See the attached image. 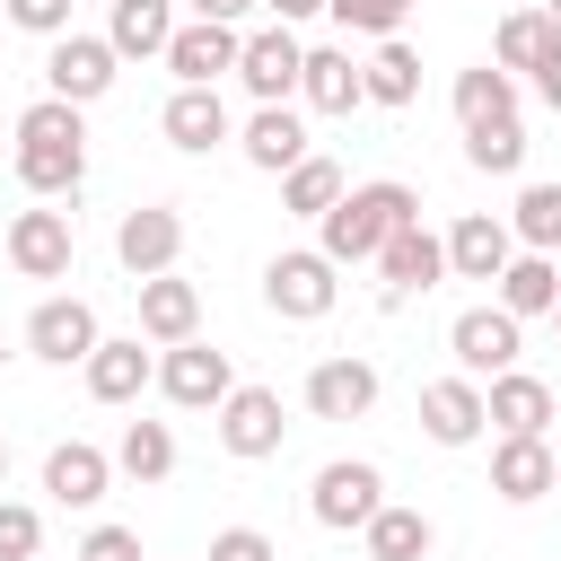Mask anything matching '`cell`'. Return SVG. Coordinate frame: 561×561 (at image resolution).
<instances>
[{
	"mask_svg": "<svg viewBox=\"0 0 561 561\" xmlns=\"http://www.w3.org/2000/svg\"><path fill=\"white\" fill-rule=\"evenodd\" d=\"M105 44H114L123 61H167V44H175V0H114V9H105Z\"/></svg>",
	"mask_w": 561,
	"mask_h": 561,
	"instance_id": "cell-25",
	"label": "cell"
},
{
	"mask_svg": "<svg viewBox=\"0 0 561 561\" xmlns=\"http://www.w3.org/2000/svg\"><path fill=\"white\" fill-rule=\"evenodd\" d=\"M202 561H280V552H272V535H263V526H219Z\"/></svg>",
	"mask_w": 561,
	"mask_h": 561,
	"instance_id": "cell-39",
	"label": "cell"
},
{
	"mask_svg": "<svg viewBox=\"0 0 561 561\" xmlns=\"http://www.w3.org/2000/svg\"><path fill=\"white\" fill-rule=\"evenodd\" d=\"M552 324H561V307H552Z\"/></svg>",
	"mask_w": 561,
	"mask_h": 561,
	"instance_id": "cell-45",
	"label": "cell"
},
{
	"mask_svg": "<svg viewBox=\"0 0 561 561\" xmlns=\"http://www.w3.org/2000/svg\"><path fill=\"white\" fill-rule=\"evenodd\" d=\"M114 70H123V53L105 44V35H53L44 44V96H70V105H96L105 88H114Z\"/></svg>",
	"mask_w": 561,
	"mask_h": 561,
	"instance_id": "cell-6",
	"label": "cell"
},
{
	"mask_svg": "<svg viewBox=\"0 0 561 561\" xmlns=\"http://www.w3.org/2000/svg\"><path fill=\"white\" fill-rule=\"evenodd\" d=\"M482 412H491L500 438H543L552 430V386L526 377V368H500V377H482Z\"/></svg>",
	"mask_w": 561,
	"mask_h": 561,
	"instance_id": "cell-18",
	"label": "cell"
},
{
	"mask_svg": "<svg viewBox=\"0 0 561 561\" xmlns=\"http://www.w3.org/2000/svg\"><path fill=\"white\" fill-rule=\"evenodd\" d=\"M140 333L167 351V342H193L202 333V289L193 280H175V272H149L140 280Z\"/></svg>",
	"mask_w": 561,
	"mask_h": 561,
	"instance_id": "cell-23",
	"label": "cell"
},
{
	"mask_svg": "<svg viewBox=\"0 0 561 561\" xmlns=\"http://www.w3.org/2000/svg\"><path fill=\"white\" fill-rule=\"evenodd\" d=\"M44 552V517L26 500H0V561H35Z\"/></svg>",
	"mask_w": 561,
	"mask_h": 561,
	"instance_id": "cell-37",
	"label": "cell"
},
{
	"mask_svg": "<svg viewBox=\"0 0 561 561\" xmlns=\"http://www.w3.org/2000/svg\"><path fill=\"white\" fill-rule=\"evenodd\" d=\"M175 254H184V210H175V202H140V210H123V228H114V263H123L131 280L175 272Z\"/></svg>",
	"mask_w": 561,
	"mask_h": 561,
	"instance_id": "cell-9",
	"label": "cell"
},
{
	"mask_svg": "<svg viewBox=\"0 0 561 561\" xmlns=\"http://www.w3.org/2000/svg\"><path fill=\"white\" fill-rule=\"evenodd\" d=\"M298 96H307V114H351V105H368V70L342 44H316L298 70Z\"/></svg>",
	"mask_w": 561,
	"mask_h": 561,
	"instance_id": "cell-20",
	"label": "cell"
},
{
	"mask_svg": "<svg viewBox=\"0 0 561 561\" xmlns=\"http://www.w3.org/2000/svg\"><path fill=\"white\" fill-rule=\"evenodd\" d=\"M491 289H500V307H508L517 324H526V316H552V307H561V263H552V254H535V245H517V254H508V272H500Z\"/></svg>",
	"mask_w": 561,
	"mask_h": 561,
	"instance_id": "cell-27",
	"label": "cell"
},
{
	"mask_svg": "<svg viewBox=\"0 0 561 561\" xmlns=\"http://www.w3.org/2000/svg\"><path fill=\"white\" fill-rule=\"evenodd\" d=\"M465 167H482V175H517V167H526V123H517V114L465 123Z\"/></svg>",
	"mask_w": 561,
	"mask_h": 561,
	"instance_id": "cell-34",
	"label": "cell"
},
{
	"mask_svg": "<svg viewBox=\"0 0 561 561\" xmlns=\"http://www.w3.org/2000/svg\"><path fill=\"white\" fill-rule=\"evenodd\" d=\"M324 18L342 26V35H403V18H412V0H324Z\"/></svg>",
	"mask_w": 561,
	"mask_h": 561,
	"instance_id": "cell-36",
	"label": "cell"
},
{
	"mask_svg": "<svg viewBox=\"0 0 561 561\" xmlns=\"http://www.w3.org/2000/svg\"><path fill=\"white\" fill-rule=\"evenodd\" d=\"M105 9H114V0H105Z\"/></svg>",
	"mask_w": 561,
	"mask_h": 561,
	"instance_id": "cell-48",
	"label": "cell"
},
{
	"mask_svg": "<svg viewBox=\"0 0 561 561\" xmlns=\"http://www.w3.org/2000/svg\"><path fill=\"white\" fill-rule=\"evenodd\" d=\"M491 114H517V70H500V61L456 70V123H491Z\"/></svg>",
	"mask_w": 561,
	"mask_h": 561,
	"instance_id": "cell-33",
	"label": "cell"
},
{
	"mask_svg": "<svg viewBox=\"0 0 561 561\" xmlns=\"http://www.w3.org/2000/svg\"><path fill=\"white\" fill-rule=\"evenodd\" d=\"M237 53H245L237 26H219V18H184L175 44H167V70H175V88H219V79L237 70Z\"/></svg>",
	"mask_w": 561,
	"mask_h": 561,
	"instance_id": "cell-12",
	"label": "cell"
},
{
	"mask_svg": "<svg viewBox=\"0 0 561 561\" xmlns=\"http://www.w3.org/2000/svg\"><path fill=\"white\" fill-rule=\"evenodd\" d=\"M307 508H316V526H324V535H359V526L386 508V473H377L368 456H333V465L316 473Z\"/></svg>",
	"mask_w": 561,
	"mask_h": 561,
	"instance_id": "cell-4",
	"label": "cell"
},
{
	"mask_svg": "<svg viewBox=\"0 0 561 561\" xmlns=\"http://www.w3.org/2000/svg\"><path fill=\"white\" fill-rule=\"evenodd\" d=\"M552 53H561V18H552V9H508L500 35H491V61H500V70H526V79H535Z\"/></svg>",
	"mask_w": 561,
	"mask_h": 561,
	"instance_id": "cell-28",
	"label": "cell"
},
{
	"mask_svg": "<svg viewBox=\"0 0 561 561\" xmlns=\"http://www.w3.org/2000/svg\"><path fill=\"white\" fill-rule=\"evenodd\" d=\"M359 543H368V561H430V543H438V526L421 517V508H377L368 526H359Z\"/></svg>",
	"mask_w": 561,
	"mask_h": 561,
	"instance_id": "cell-29",
	"label": "cell"
},
{
	"mask_svg": "<svg viewBox=\"0 0 561 561\" xmlns=\"http://www.w3.org/2000/svg\"><path fill=\"white\" fill-rule=\"evenodd\" d=\"M140 386H158V359L140 351V333L88 351V394H96V403H140Z\"/></svg>",
	"mask_w": 561,
	"mask_h": 561,
	"instance_id": "cell-26",
	"label": "cell"
},
{
	"mask_svg": "<svg viewBox=\"0 0 561 561\" xmlns=\"http://www.w3.org/2000/svg\"><path fill=\"white\" fill-rule=\"evenodd\" d=\"M88 105H70V96H35L26 114H18V184L35 193V202H61V193H79V175H88V123H79Z\"/></svg>",
	"mask_w": 561,
	"mask_h": 561,
	"instance_id": "cell-1",
	"label": "cell"
},
{
	"mask_svg": "<svg viewBox=\"0 0 561 561\" xmlns=\"http://www.w3.org/2000/svg\"><path fill=\"white\" fill-rule=\"evenodd\" d=\"M447 351H456V368L465 377H500V368H517V351H526V324L491 298V307H465L456 324H447Z\"/></svg>",
	"mask_w": 561,
	"mask_h": 561,
	"instance_id": "cell-7",
	"label": "cell"
},
{
	"mask_svg": "<svg viewBox=\"0 0 561 561\" xmlns=\"http://www.w3.org/2000/svg\"><path fill=\"white\" fill-rule=\"evenodd\" d=\"M280 438H289V421H280V394H272V386H237V394L219 403V447H228L237 465L280 456Z\"/></svg>",
	"mask_w": 561,
	"mask_h": 561,
	"instance_id": "cell-11",
	"label": "cell"
},
{
	"mask_svg": "<svg viewBox=\"0 0 561 561\" xmlns=\"http://www.w3.org/2000/svg\"><path fill=\"white\" fill-rule=\"evenodd\" d=\"M421 430L438 438V447H473L482 430H491V412H482V377H430L421 386Z\"/></svg>",
	"mask_w": 561,
	"mask_h": 561,
	"instance_id": "cell-15",
	"label": "cell"
},
{
	"mask_svg": "<svg viewBox=\"0 0 561 561\" xmlns=\"http://www.w3.org/2000/svg\"><path fill=\"white\" fill-rule=\"evenodd\" d=\"M0 9H9V26H26V35L53 44V35H70V9L79 0H0Z\"/></svg>",
	"mask_w": 561,
	"mask_h": 561,
	"instance_id": "cell-38",
	"label": "cell"
},
{
	"mask_svg": "<svg viewBox=\"0 0 561 561\" xmlns=\"http://www.w3.org/2000/svg\"><path fill=\"white\" fill-rule=\"evenodd\" d=\"M307 412H316V421H368V412H377V368L351 359V351H342V359H316V368H307Z\"/></svg>",
	"mask_w": 561,
	"mask_h": 561,
	"instance_id": "cell-17",
	"label": "cell"
},
{
	"mask_svg": "<svg viewBox=\"0 0 561 561\" xmlns=\"http://www.w3.org/2000/svg\"><path fill=\"white\" fill-rule=\"evenodd\" d=\"M237 149H245V167L289 175V167L307 158V123H298V105H254V114H245V131H237Z\"/></svg>",
	"mask_w": 561,
	"mask_h": 561,
	"instance_id": "cell-22",
	"label": "cell"
},
{
	"mask_svg": "<svg viewBox=\"0 0 561 561\" xmlns=\"http://www.w3.org/2000/svg\"><path fill=\"white\" fill-rule=\"evenodd\" d=\"M552 18H561V0H552Z\"/></svg>",
	"mask_w": 561,
	"mask_h": 561,
	"instance_id": "cell-46",
	"label": "cell"
},
{
	"mask_svg": "<svg viewBox=\"0 0 561 561\" xmlns=\"http://www.w3.org/2000/svg\"><path fill=\"white\" fill-rule=\"evenodd\" d=\"M114 473H131V482H167V473H175V430H167V421H123V438H114Z\"/></svg>",
	"mask_w": 561,
	"mask_h": 561,
	"instance_id": "cell-31",
	"label": "cell"
},
{
	"mask_svg": "<svg viewBox=\"0 0 561 561\" xmlns=\"http://www.w3.org/2000/svg\"><path fill=\"white\" fill-rule=\"evenodd\" d=\"M535 96H543V105H552V114H561V53H552V61H543V70H535Z\"/></svg>",
	"mask_w": 561,
	"mask_h": 561,
	"instance_id": "cell-42",
	"label": "cell"
},
{
	"mask_svg": "<svg viewBox=\"0 0 561 561\" xmlns=\"http://www.w3.org/2000/svg\"><path fill=\"white\" fill-rule=\"evenodd\" d=\"M96 342H105V333H96V307H88V298H44V307L26 316V351H35L44 368H70V359L88 368Z\"/></svg>",
	"mask_w": 561,
	"mask_h": 561,
	"instance_id": "cell-13",
	"label": "cell"
},
{
	"mask_svg": "<svg viewBox=\"0 0 561 561\" xmlns=\"http://www.w3.org/2000/svg\"><path fill=\"white\" fill-rule=\"evenodd\" d=\"M508 237H517V245H535V254H561V184H517Z\"/></svg>",
	"mask_w": 561,
	"mask_h": 561,
	"instance_id": "cell-35",
	"label": "cell"
},
{
	"mask_svg": "<svg viewBox=\"0 0 561 561\" xmlns=\"http://www.w3.org/2000/svg\"><path fill=\"white\" fill-rule=\"evenodd\" d=\"M359 70H368V105H412V96H421V53H412L403 35H386Z\"/></svg>",
	"mask_w": 561,
	"mask_h": 561,
	"instance_id": "cell-32",
	"label": "cell"
},
{
	"mask_svg": "<svg viewBox=\"0 0 561 561\" xmlns=\"http://www.w3.org/2000/svg\"><path fill=\"white\" fill-rule=\"evenodd\" d=\"M342 193H351V175H342L333 158H316V149H307V158L280 175V210H289V219H324Z\"/></svg>",
	"mask_w": 561,
	"mask_h": 561,
	"instance_id": "cell-30",
	"label": "cell"
},
{
	"mask_svg": "<svg viewBox=\"0 0 561 561\" xmlns=\"http://www.w3.org/2000/svg\"><path fill=\"white\" fill-rule=\"evenodd\" d=\"M0 26H9V9H0Z\"/></svg>",
	"mask_w": 561,
	"mask_h": 561,
	"instance_id": "cell-47",
	"label": "cell"
},
{
	"mask_svg": "<svg viewBox=\"0 0 561 561\" xmlns=\"http://www.w3.org/2000/svg\"><path fill=\"white\" fill-rule=\"evenodd\" d=\"M105 482H114V456H105V447H88V438H61V447L44 456V491H53L61 508H96V500H105Z\"/></svg>",
	"mask_w": 561,
	"mask_h": 561,
	"instance_id": "cell-24",
	"label": "cell"
},
{
	"mask_svg": "<svg viewBox=\"0 0 561 561\" xmlns=\"http://www.w3.org/2000/svg\"><path fill=\"white\" fill-rule=\"evenodd\" d=\"M158 131H167L184 158H210V149L228 140V96H219V88H175L167 114H158Z\"/></svg>",
	"mask_w": 561,
	"mask_h": 561,
	"instance_id": "cell-21",
	"label": "cell"
},
{
	"mask_svg": "<svg viewBox=\"0 0 561 561\" xmlns=\"http://www.w3.org/2000/svg\"><path fill=\"white\" fill-rule=\"evenodd\" d=\"M158 394H167L175 412H219V403L237 394V368H228V351H210V342L193 333V342H167V359H158Z\"/></svg>",
	"mask_w": 561,
	"mask_h": 561,
	"instance_id": "cell-5",
	"label": "cell"
},
{
	"mask_svg": "<svg viewBox=\"0 0 561 561\" xmlns=\"http://www.w3.org/2000/svg\"><path fill=\"white\" fill-rule=\"evenodd\" d=\"M412 219H421V193L394 184V175H377V184H351V193L316 219V245L351 272V263H377V245H386L394 228H412Z\"/></svg>",
	"mask_w": 561,
	"mask_h": 561,
	"instance_id": "cell-2",
	"label": "cell"
},
{
	"mask_svg": "<svg viewBox=\"0 0 561 561\" xmlns=\"http://www.w3.org/2000/svg\"><path fill=\"white\" fill-rule=\"evenodd\" d=\"M245 9H263V0H193V18H219V26H237Z\"/></svg>",
	"mask_w": 561,
	"mask_h": 561,
	"instance_id": "cell-41",
	"label": "cell"
},
{
	"mask_svg": "<svg viewBox=\"0 0 561 561\" xmlns=\"http://www.w3.org/2000/svg\"><path fill=\"white\" fill-rule=\"evenodd\" d=\"M0 473H9V438H0Z\"/></svg>",
	"mask_w": 561,
	"mask_h": 561,
	"instance_id": "cell-44",
	"label": "cell"
},
{
	"mask_svg": "<svg viewBox=\"0 0 561 561\" xmlns=\"http://www.w3.org/2000/svg\"><path fill=\"white\" fill-rule=\"evenodd\" d=\"M298 70H307V44L272 18V26H254L245 35V53H237V79H245V96L254 105H289L298 96Z\"/></svg>",
	"mask_w": 561,
	"mask_h": 561,
	"instance_id": "cell-8",
	"label": "cell"
},
{
	"mask_svg": "<svg viewBox=\"0 0 561 561\" xmlns=\"http://www.w3.org/2000/svg\"><path fill=\"white\" fill-rule=\"evenodd\" d=\"M508 254H517V237H508V219H491V210H465V219L447 228V280H500Z\"/></svg>",
	"mask_w": 561,
	"mask_h": 561,
	"instance_id": "cell-19",
	"label": "cell"
},
{
	"mask_svg": "<svg viewBox=\"0 0 561 561\" xmlns=\"http://www.w3.org/2000/svg\"><path fill=\"white\" fill-rule=\"evenodd\" d=\"M79 561H140V535L131 526H88L79 535Z\"/></svg>",
	"mask_w": 561,
	"mask_h": 561,
	"instance_id": "cell-40",
	"label": "cell"
},
{
	"mask_svg": "<svg viewBox=\"0 0 561 561\" xmlns=\"http://www.w3.org/2000/svg\"><path fill=\"white\" fill-rule=\"evenodd\" d=\"M333 298H342V263L324 245H298V254H272L263 263V307L272 316L316 324V316H333Z\"/></svg>",
	"mask_w": 561,
	"mask_h": 561,
	"instance_id": "cell-3",
	"label": "cell"
},
{
	"mask_svg": "<svg viewBox=\"0 0 561 561\" xmlns=\"http://www.w3.org/2000/svg\"><path fill=\"white\" fill-rule=\"evenodd\" d=\"M9 263H18L26 280H70V263H79L70 210H18V219H9Z\"/></svg>",
	"mask_w": 561,
	"mask_h": 561,
	"instance_id": "cell-10",
	"label": "cell"
},
{
	"mask_svg": "<svg viewBox=\"0 0 561 561\" xmlns=\"http://www.w3.org/2000/svg\"><path fill=\"white\" fill-rule=\"evenodd\" d=\"M377 280H386V307L412 298V289H438V280H447V237H430L421 219L394 228V237L377 245Z\"/></svg>",
	"mask_w": 561,
	"mask_h": 561,
	"instance_id": "cell-14",
	"label": "cell"
},
{
	"mask_svg": "<svg viewBox=\"0 0 561 561\" xmlns=\"http://www.w3.org/2000/svg\"><path fill=\"white\" fill-rule=\"evenodd\" d=\"M491 491L508 508H535L543 491H561V447L552 438H500L491 447Z\"/></svg>",
	"mask_w": 561,
	"mask_h": 561,
	"instance_id": "cell-16",
	"label": "cell"
},
{
	"mask_svg": "<svg viewBox=\"0 0 561 561\" xmlns=\"http://www.w3.org/2000/svg\"><path fill=\"white\" fill-rule=\"evenodd\" d=\"M263 9H272V18H280V26H298V18H316V9H324V0H263Z\"/></svg>",
	"mask_w": 561,
	"mask_h": 561,
	"instance_id": "cell-43",
	"label": "cell"
}]
</instances>
